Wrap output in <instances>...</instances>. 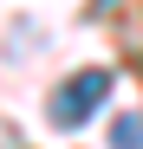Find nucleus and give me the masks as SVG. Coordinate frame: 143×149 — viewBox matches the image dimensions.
<instances>
[{
	"mask_svg": "<svg viewBox=\"0 0 143 149\" xmlns=\"http://www.w3.org/2000/svg\"><path fill=\"white\" fill-rule=\"evenodd\" d=\"M104 91H111V71H98V65H91V71H78L72 84H59V91H52V104H46V117H52L59 130H78V123H85L91 110L104 104Z\"/></svg>",
	"mask_w": 143,
	"mask_h": 149,
	"instance_id": "1",
	"label": "nucleus"
},
{
	"mask_svg": "<svg viewBox=\"0 0 143 149\" xmlns=\"http://www.w3.org/2000/svg\"><path fill=\"white\" fill-rule=\"evenodd\" d=\"M111 149H143V117H137V110L111 123Z\"/></svg>",
	"mask_w": 143,
	"mask_h": 149,
	"instance_id": "2",
	"label": "nucleus"
}]
</instances>
